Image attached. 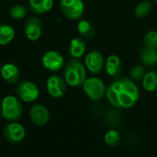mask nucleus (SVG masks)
I'll return each instance as SVG.
<instances>
[{
	"label": "nucleus",
	"mask_w": 157,
	"mask_h": 157,
	"mask_svg": "<svg viewBox=\"0 0 157 157\" xmlns=\"http://www.w3.org/2000/svg\"><path fill=\"white\" fill-rule=\"evenodd\" d=\"M155 3H156V4H157V0H155Z\"/></svg>",
	"instance_id": "28"
},
{
	"label": "nucleus",
	"mask_w": 157,
	"mask_h": 157,
	"mask_svg": "<svg viewBox=\"0 0 157 157\" xmlns=\"http://www.w3.org/2000/svg\"><path fill=\"white\" fill-rule=\"evenodd\" d=\"M60 9L64 17L71 20H76L83 16L85 5L82 0H61Z\"/></svg>",
	"instance_id": "3"
},
{
	"label": "nucleus",
	"mask_w": 157,
	"mask_h": 157,
	"mask_svg": "<svg viewBox=\"0 0 157 157\" xmlns=\"http://www.w3.org/2000/svg\"><path fill=\"white\" fill-rule=\"evenodd\" d=\"M48 93L53 98H61L66 91V82L59 75H52L47 80Z\"/></svg>",
	"instance_id": "9"
},
{
	"label": "nucleus",
	"mask_w": 157,
	"mask_h": 157,
	"mask_svg": "<svg viewBox=\"0 0 157 157\" xmlns=\"http://www.w3.org/2000/svg\"><path fill=\"white\" fill-rule=\"evenodd\" d=\"M144 87L148 91H155L157 89V73L149 72L146 73L143 80Z\"/></svg>",
	"instance_id": "19"
},
{
	"label": "nucleus",
	"mask_w": 157,
	"mask_h": 157,
	"mask_svg": "<svg viewBox=\"0 0 157 157\" xmlns=\"http://www.w3.org/2000/svg\"><path fill=\"white\" fill-rule=\"evenodd\" d=\"M144 46L156 48L157 49V32L155 30L148 31L144 37Z\"/></svg>",
	"instance_id": "24"
},
{
	"label": "nucleus",
	"mask_w": 157,
	"mask_h": 157,
	"mask_svg": "<svg viewBox=\"0 0 157 157\" xmlns=\"http://www.w3.org/2000/svg\"><path fill=\"white\" fill-rule=\"evenodd\" d=\"M141 59L145 65H155L157 63V49L144 46L141 50Z\"/></svg>",
	"instance_id": "17"
},
{
	"label": "nucleus",
	"mask_w": 157,
	"mask_h": 157,
	"mask_svg": "<svg viewBox=\"0 0 157 157\" xmlns=\"http://www.w3.org/2000/svg\"><path fill=\"white\" fill-rule=\"evenodd\" d=\"M41 63L44 68L52 72L61 70L64 65V59L63 55L57 51H48L41 57Z\"/></svg>",
	"instance_id": "6"
},
{
	"label": "nucleus",
	"mask_w": 157,
	"mask_h": 157,
	"mask_svg": "<svg viewBox=\"0 0 157 157\" xmlns=\"http://www.w3.org/2000/svg\"><path fill=\"white\" fill-rule=\"evenodd\" d=\"M26 135L24 127L17 122H9L4 128V136L10 144H16L20 143Z\"/></svg>",
	"instance_id": "7"
},
{
	"label": "nucleus",
	"mask_w": 157,
	"mask_h": 157,
	"mask_svg": "<svg viewBox=\"0 0 157 157\" xmlns=\"http://www.w3.org/2000/svg\"><path fill=\"white\" fill-rule=\"evenodd\" d=\"M77 30L80 36L84 39L90 40L94 37L95 31L93 26L87 20H81L77 24Z\"/></svg>",
	"instance_id": "18"
},
{
	"label": "nucleus",
	"mask_w": 157,
	"mask_h": 157,
	"mask_svg": "<svg viewBox=\"0 0 157 157\" xmlns=\"http://www.w3.org/2000/svg\"><path fill=\"white\" fill-rule=\"evenodd\" d=\"M28 8L23 5H15L9 10V15L14 19H22L28 15Z\"/></svg>",
	"instance_id": "22"
},
{
	"label": "nucleus",
	"mask_w": 157,
	"mask_h": 157,
	"mask_svg": "<svg viewBox=\"0 0 157 157\" xmlns=\"http://www.w3.org/2000/svg\"><path fill=\"white\" fill-rule=\"evenodd\" d=\"M119 99H120V103H121V107H124V108L132 107L136 101V99L132 96H131L130 94H128L124 91H121L119 93Z\"/></svg>",
	"instance_id": "23"
},
{
	"label": "nucleus",
	"mask_w": 157,
	"mask_h": 157,
	"mask_svg": "<svg viewBox=\"0 0 157 157\" xmlns=\"http://www.w3.org/2000/svg\"><path fill=\"white\" fill-rule=\"evenodd\" d=\"M85 64L92 74H98L102 70L104 65L103 55L98 51H92L86 54Z\"/></svg>",
	"instance_id": "10"
},
{
	"label": "nucleus",
	"mask_w": 157,
	"mask_h": 157,
	"mask_svg": "<svg viewBox=\"0 0 157 157\" xmlns=\"http://www.w3.org/2000/svg\"><path fill=\"white\" fill-rule=\"evenodd\" d=\"M107 96H108L109 100L110 101V103H111L113 106H115V107H117V108H121V103H120V99H119V93L116 92L111 86L108 89V91H107Z\"/></svg>",
	"instance_id": "25"
},
{
	"label": "nucleus",
	"mask_w": 157,
	"mask_h": 157,
	"mask_svg": "<svg viewBox=\"0 0 157 157\" xmlns=\"http://www.w3.org/2000/svg\"><path fill=\"white\" fill-rule=\"evenodd\" d=\"M85 52H86V43L82 39L75 38L70 41L69 52L73 58L78 59V58L82 57L84 55Z\"/></svg>",
	"instance_id": "15"
},
{
	"label": "nucleus",
	"mask_w": 157,
	"mask_h": 157,
	"mask_svg": "<svg viewBox=\"0 0 157 157\" xmlns=\"http://www.w3.org/2000/svg\"><path fill=\"white\" fill-rule=\"evenodd\" d=\"M120 82L121 83V86H122V91L130 94L131 96H132L136 100L138 99V88L137 86L134 85V83L129 79H126V78H123V79H121Z\"/></svg>",
	"instance_id": "21"
},
{
	"label": "nucleus",
	"mask_w": 157,
	"mask_h": 157,
	"mask_svg": "<svg viewBox=\"0 0 157 157\" xmlns=\"http://www.w3.org/2000/svg\"><path fill=\"white\" fill-rule=\"evenodd\" d=\"M105 141L107 144H110V145H115L119 143L120 141V136L119 133L115 131H111L107 133L106 137H105Z\"/></svg>",
	"instance_id": "27"
},
{
	"label": "nucleus",
	"mask_w": 157,
	"mask_h": 157,
	"mask_svg": "<svg viewBox=\"0 0 157 157\" xmlns=\"http://www.w3.org/2000/svg\"><path fill=\"white\" fill-rule=\"evenodd\" d=\"M16 31L8 24H0V46L9 44L15 39Z\"/></svg>",
	"instance_id": "16"
},
{
	"label": "nucleus",
	"mask_w": 157,
	"mask_h": 157,
	"mask_svg": "<svg viewBox=\"0 0 157 157\" xmlns=\"http://www.w3.org/2000/svg\"><path fill=\"white\" fill-rule=\"evenodd\" d=\"M22 104L19 99L14 96L4 98L1 103V114L4 119L9 121H15L22 116Z\"/></svg>",
	"instance_id": "2"
},
{
	"label": "nucleus",
	"mask_w": 157,
	"mask_h": 157,
	"mask_svg": "<svg viewBox=\"0 0 157 157\" xmlns=\"http://www.w3.org/2000/svg\"><path fill=\"white\" fill-rule=\"evenodd\" d=\"M63 76L66 84L79 86L86 81V68L77 59H73L64 66Z\"/></svg>",
	"instance_id": "1"
},
{
	"label": "nucleus",
	"mask_w": 157,
	"mask_h": 157,
	"mask_svg": "<svg viewBox=\"0 0 157 157\" xmlns=\"http://www.w3.org/2000/svg\"><path fill=\"white\" fill-rule=\"evenodd\" d=\"M16 93L19 99L24 102H33L39 97V88L32 81L23 80L16 87Z\"/></svg>",
	"instance_id": "4"
},
{
	"label": "nucleus",
	"mask_w": 157,
	"mask_h": 157,
	"mask_svg": "<svg viewBox=\"0 0 157 157\" xmlns=\"http://www.w3.org/2000/svg\"><path fill=\"white\" fill-rule=\"evenodd\" d=\"M26 38L30 41L38 40L42 34V22L38 16L29 17L24 24Z\"/></svg>",
	"instance_id": "5"
},
{
	"label": "nucleus",
	"mask_w": 157,
	"mask_h": 157,
	"mask_svg": "<svg viewBox=\"0 0 157 157\" xmlns=\"http://www.w3.org/2000/svg\"><path fill=\"white\" fill-rule=\"evenodd\" d=\"M31 121L39 126L45 125L49 121V111L45 106L41 104H35L30 109L29 112Z\"/></svg>",
	"instance_id": "12"
},
{
	"label": "nucleus",
	"mask_w": 157,
	"mask_h": 157,
	"mask_svg": "<svg viewBox=\"0 0 157 157\" xmlns=\"http://www.w3.org/2000/svg\"><path fill=\"white\" fill-rule=\"evenodd\" d=\"M29 6L35 15L49 12L53 6V0H29Z\"/></svg>",
	"instance_id": "13"
},
{
	"label": "nucleus",
	"mask_w": 157,
	"mask_h": 157,
	"mask_svg": "<svg viewBox=\"0 0 157 157\" xmlns=\"http://www.w3.org/2000/svg\"><path fill=\"white\" fill-rule=\"evenodd\" d=\"M121 63L118 56L110 55L106 60V70L108 74L112 77L120 76L121 73Z\"/></svg>",
	"instance_id": "14"
},
{
	"label": "nucleus",
	"mask_w": 157,
	"mask_h": 157,
	"mask_svg": "<svg viewBox=\"0 0 157 157\" xmlns=\"http://www.w3.org/2000/svg\"><path fill=\"white\" fill-rule=\"evenodd\" d=\"M152 7H153V3L151 1H149V0L143 1L135 8V16L140 18L145 17L151 12Z\"/></svg>",
	"instance_id": "20"
},
{
	"label": "nucleus",
	"mask_w": 157,
	"mask_h": 157,
	"mask_svg": "<svg viewBox=\"0 0 157 157\" xmlns=\"http://www.w3.org/2000/svg\"><path fill=\"white\" fill-rule=\"evenodd\" d=\"M131 75L135 80H140V79L144 78V76L145 75L144 67L142 65H137V66L133 67L131 71Z\"/></svg>",
	"instance_id": "26"
},
{
	"label": "nucleus",
	"mask_w": 157,
	"mask_h": 157,
	"mask_svg": "<svg viewBox=\"0 0 157 157\" xmlns=\"http://www.w3.org/2000/svg\"><path fill=\"white\" fill-rule=\"evenodd\" d=\"M0 75L3 80L8 84H16L20 78V71L18 67L11 63H6L1 66Z\"/></svg>",
	"instance_id": "11"
},
{
	"label": "nucleus",
	"mask_w": 157,
	"mask_h": 157,
	"mask_svg": "<svg viewBox=\"0 0 157 157\" xmlns=\"http://www.w3.org/2000/svg\"><path fill=\"white\" fill-rule=\"evenodd\" d=\"M84 90L92 99L98 100L102 98L105 92V86L103 82L98 78H88L85 81Z\"/></svg>",
	"instance_id": "8"
}]
</instances>
